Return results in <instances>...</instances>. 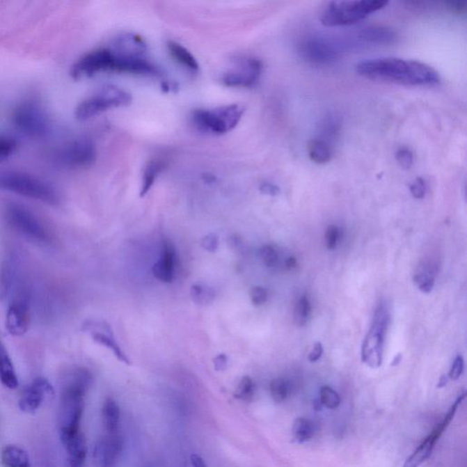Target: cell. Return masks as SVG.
<instances>
[{
    "label": "cell",
    "instance_id": "cell-25",
    "mask_svg": "<svg viewBox=\"0 0 467 467\" xmlns=\"http://www.w3.org/2000/svg\"><path fill=\"white\" fill-rule=\"evenodd\" d=\"M308 157L318 164H325L333 157V146L319 138H314L308 143Z\"/></svg>",
    "mask_w": 467,
    "mask_h": 467
},
{
    "label": "cell",
    "instance_id": "cell-18",
    "mask_svg": "<svg viewBox=\"0 0 467 467\" xmlns=\"http://www.w3.org/2000/svg\"><path fill=\"white\" fill-rule=\"evenodd\" d=\"M395 32L389 28L371 26L361 29L351 38L352 46L386 45L395 40Z\"/></svg>",
    "mask_w": 467,
    "mask_h": 467
},
{
    "label": "cell",
    "instance_id": "cell-47",
    "mask_svg": "<svg viewBox=\"0 0 467 467\" xmlns=\"http://www.w3.org/2000/svg\"><path fill=\"white\" fill-rule=\"evenodd\" d=\"M190 459L193 467H207V464L200 455L193 454L191 455Z\"/></svg>",
    "mask_w": 467,
    "mask_h": 467
},
{
    "label": "cell",
    "instance_id": "cell-10",
    "mask_svg": "<svg viewBox=\"0 0 467 467\" xmlns=\"http://www.w3.org/2000/svg\"><path fill=\"white\" fill-rule=\"evenodd\" d=\"M466 396V393L458 396L457 400L452 404L450 409L448 410V413L443 417L442 421L436 425V428L429 434L424 442L413 451V453L407 458L402 467H420L422 464L427 462L432 454H433L434 449L436 448V443L438 442L440 437L443 436V434L445 433L446 429L450 425L452 420L454 418L458 407L462 404Z\"/></svg>",
    "mask_w": 467,
    "mask_h": 467
},
{
    "label": "cell",
    "instance_id": "cell-44",
    "mask_svg": "<svg viewBox=\"0 0 467 467\" xmlns=\"http://www.w3.org/2000/svg\"><path fill=\"white\" fill-rule=\"evenodd\" d=\"M323 354V347L321 342L315 343V345L313 346L312 351H310V355H308V361L310 363H315V361L321 359Z\"/></svg>",
    "mask_w": 467,
    "mask_h": 467
},
{
    "label": "cell",
    "instance_id": "cell-42",
    "mask_svg": "<svg viewBox=\"0 0 467 467\" xmlns=\"http://www.w3.org/2000/svg\"><path fill=\"white\" fill-rule=\"evenodd\" d=\"M219 237L214 234H209L207 236H205L204 239L201 241V246L208 252H216L217 248H219Z\"/></svg>",
    "mask_w": 467,
    "mask_h": 467
},
{
    "label": "cell",
    "instance_id": "cell-23",
    "mask_svg": "<svg viewBox=\"0 0 467 467\" xmlns=\"http://www.w3.org/2000/svg\"><path fill=\"white\" fill-rule=\"evenodd\" d=\"M342 129V119L336 113H330L323 117L319 125L318 138L333 146V143L340 133Z\"/></svg>",
    "mask_w": 467,
    "mask_h": 467
},
{
    "label": "cell",
    "instance_id": "cell-26",
    "mask_svg": "<svg viewBox=\"0 0 467 467\" xmlns=\"http://www.w3.org/2000/svg\"><path fill=\"white\" fill-rule=\"evenodd\" d=\"M120 416L119 405L108 398L102 406V422L106 434L119 433Z\"/></svg>",
    "mask_w": 467,
    "mask_h": 467
},
{
    "label": "cell",
    "instance_id": "cell-8",
    "mask_svg": "<svg viewBox=\"0 0 467 467\" xmlns=\"http://www.w3.org/2000/svg\"><path fill=\"white\" fill-rule=\"evenodd\" d=\"M5 217L10 227L28 239L41 244L52 242L49 229L36 214L23 205L8 204L5 208Z\"/></svg>",
    "mask_w": 467,
    "mask_h": 467
},
{
    "label": "cell",
    "instance_id": "cell-35",
    "mask_svg": "<svg viewBox=\"0 0 467 467\" xmlns=\"http://www.w3.org/2000/svg\"><path fill=\"white\" fill-rule=\"evenodd\" d=\"M17 148V143L13 138L0 136V163L13 157Z\"/></svg>",
    "mask_w": 467,
    "mask_h": 467
},
{
    "label": "cell",
    "instance_id": "cell-43",
    "mask_svg": "<svg viewBox=\"0 0 467 467\" xmlns=\"http://www.w3.org/2000/svg\"><path fill=\"white\" fill-rule=\"evenodd\" d=\"M260 192L266 196H276L280 193V187L271 183H263L260 187Z\"/></svg>",
    "mask_w": 467,
    "mask_h": 467
},
{
    "label": "cell",
    "instance_id": "cell-11",
    "mask_svg": "<svg viewBox=\"0 0 467 467\" xmlns=\"http://www.w3.org/2000/svg\"><path fill=\"white\" fill-rule=\"evenodd\" d=\"M114 54L111 49H99L84 55L72 66V77L75 80L89 78L97 73L113 72Z\"/></svg>",
    "mask_w": 467,
    "mask_h": 467
},
{
    "label": "cell",
    "instance_id": "cell-38",
    "mask_svg": "<svg viewBox=\"0 0 467 467\" xmlns=\"http://www.w3.org/2000/svg\"><path fill=\"white\" fill-rule=\"evenodd\" d=\"M339 239V228L335 227V225H330V227L327 228V231H326L325 234L326 245H327L328 249L333 251V249L336 248Z\"/></svg>",
    "mask_w": 467,
    "mask_h": 467
},
{
    "label": "cell",
    "instance_id": "cell-46",
    "mask_svg": "<svg viewBox=\"0 0 467 467\" xmlns=\"http://www.w3.org/2000/svg\"><path fill=\"white\" fill-rule=\"evenodd\" d=\"M448 5L452 10H454V13H463L466 10V3L462 2H448Z\"/></svg>",
    "mask_w": 467,
    "mask_h": 467
},
{
    "label": "cell",
    "instance_id": "cell-27",
    "mask_svg": "<svg viewBox=\"0 0 467 467\" xmlns=\"http://www.w3.org/2000/svg\"><path fill=\"white\" fill-rule=\"evenodd\" d=\"M164 161L160 160L150 161L143 172L142 188H141L140 196L143 198L149 192L154 186L155 180L164 169Z\"/></svg>",
    "mask_w": 467,
    "mask_h": 467
},
{
    "label": "cell",
    "instance_id": "cell-50",
    "mask_svg": "<svg viewBox=\"0 0 467 467\" xmlns=\"http://www.w3.org/2000/svg\"><path fill=\"white\" fill-rule=\"evenodd\" d=\"M401 361H402V354H398L397 356H396L395 359H393L392 366L398 365V364L400 363Z\"/></svg>",
    "mask_w": 467,
    "mask_h": 467
},
{
    "label": "cell",
    "instance_id": "cell-19",
    "mask_svg": "<svg viewBox=\"0 0 467 467\" xmlns=\"http://www.w3.org/2000/svg\"><path fill=\"white\" fill-rule=\"evenodd\" d=\"M66 449L70 467H84L87 457V443L81 431L61 436Z\"/></svg>",
    "mask_w": 467,
    "mask_h": 467
},
{
    "label": "cell",
    "instance_id": "cell-6",
    "mask_svg": "<svg viewBox=\"0 0 467 467\" xmlns=\"http://www.w3.org/2000/svg\"><path fill=\"white\" fill-rule=\"evenodd\" d=\"M347 42L324 36H308L299 41L298 52L307 63L317 66L333 64L347 48Z\"/></svg>",
    "mask_w": 467,
    "mask_h": 467
},
{
    "label": "cell",
    "instance_id": "cell-39",
    "mask_svg": "<svg viewBox=\"0 0 467 467\" xmlns=\"http://www.w3.org/2000/svg\"><path fill=\"white\" fill-rule=\"evenodd\" d=\"M411 193L414 198L422 199L427 193V184L422 178H417L410 186Z\"/></svg>",
    "mask_w": 467,
    "mask_h": 467
},
{
    "label": "cell",
    "instance_id": "cell-13",
    "mask_svg": "<svg viewBox=\"0 0 467 467\" xmlns=\"http://www.w3.org/2000/svg\"><path fill=\"white\" fill-rule=\"evenodd\" d=\"M96 159V148L89 140L80 139L70 143L60 152L58 160L70 168L90 166Z\"/></svg>",
    "mask_w": 467,
    "mask_h": 467
},
{
    "label": "cell",
    "instance_id": "cell-2",
    "mask_svg": "<svg viewBox=\"0 0 467 467\" xmlns=\"http://www.w3.org/2000/svg\"><path fill=\"white\" fill-rule=\"evenodd\" d=\"M0 190L51 205H57L60 202L57 191L51 184L22 172H0Z\"/></svg>",
    "mask_w": 467,
    "mask_h": 467
},
{
    "label": "cell",
    "instance_id": "cell-12",
    "mask_svg": "<svg viewBox=\"0 0 467 467\" xmlns=\"http://www.w3.org/2000/svg\"><path fill=\"white\" fill-rule=\"evenodd\" d=\"M262 72V61L245 58L239 61L237 68L223 75L222 81L228 87L251 88L260 81Z\"/></svg>",
    "mask_w": 467,
    "mask_h": 467
},
{
    "label": "cell",
    "instance_id": "cell-20",
    "mask_svg": "<svg viewBox=\"0 0 467 467\" xmlns=\"http://www.w3.org/2000/svg\"><path fill=\"white\" fill-rule=\"evenodd\" d=\"M175 251L168 241L163 244L160 260L152 267V274L161 282L171 283L174 280Z\"/></svg>",
    "mask_w": 467,
    "mask_h": 467
},
{
    "label": "cell",
    "instance_id": "cell-34",
    "mask_svg": "<svg viewBox=\"0 0 467 467\" xmlns=\"http://www.w3.org/2000/svg\"><path fill=\"white\" fill-rule=\"evenodd\" d=\"M191 296L193 301L196 304L207 305L211 303L214 299V292L213 289L208 287L201 286V285H193L191 289Z\"/></svg>",
    "mask_w": 467,
    "mask_h": 467
},
{
    "label": "cell",
    "instance_id": "cell-4",
    "mask_svg": "<svg viewBox=\"0 0 467 467\" xmlns=\"http://www.w3.org/2000/svg\"><path fill=\"white\" fill-rule=\"evenodd\" d=\"M245 107L231 104L214 109H198L192 113L193 126L202 133L221 135L236 128L242 119Z\"/></svg>",
    "mask_w": 467,
    "mask_h": 467
},
{
    "label": "cell",
    "instance_id": "cell-32",
    "mask_svg": "<svg viewBox=\"0 0 467 467\" xmlns=\"http://www.w3.org/2000/svg\"><path fill=\"white\" fill-rule=\"evenodd\" d=\"M319 402L328 409L335 410L340 406L342 399L336 390L329 386H323L319 390Z\"/></svg>",
    "mask_w": 467,
    "mask_h": 467
},
{
    "label": "cell",
    "instance_id": "cell-3",
    "mask_svg": "<svg viewBox=\"0 0 467 467\" xmlns=\"http://www.w3.org/2000/svg\"><path fill=\"white\" fill-rule=\"evenodd\" d=\"M389 2L384 0L333 1L323 10L321 22L326 27H342L355 24L370 15L383 10Z\"/></svg>",
    "mask_w": 467,
    "mask_h": 467
},
{
    "label": "cell",
    "instance_id": "cell-24",
    "mask_svg": "<svg viewBox=\"0 0 467 467\" xmlns=\"http://www.w3.org/2000/svg\"><path fill=\"white\" fill-rule=\"evenodd\" d=\"M167 48H168L169 54L174 58V60L180 63L182 66L186 68L190 72H198L199 64L198 61L187 49L172 40L167 42Z\"/></svg>",
    "mask_w": 467,
    "mask_h": 467
},
{
    "label": "cell",
    "instance_id": "cell-7",
    "mask_svg": "<svg viewBox=\"0 0 467 467\" xmlns=\"http://www.w3.org/2000/svg\"><path fill=\"white\" fill-rule=\"evenodd\" d=\"M133 101V97L126 90L119 87H104L95 95L81 102L76 108V118L87 120L111 108L127 106Z\"/></svg>",
    "mask_w": 467,
    "mask_h": 467
},
{
    "label": "cell",
    "instance_id": "cell-30",
    "mask_svg": "<svg viewBox=\"0 0 467 467\" xmlns=\"http://www.w3.org/2000/svg\"><path fill=\"white\" fill-rule=\"evenodd\" d=\"M269 390L273 401L277 402V404H281V402L286 401L287 396H289V383L283 378H276L270 383Z\"/></svg>",
    "mask_w": 467,
    "mask_h": 467
},
{
    "label": "cell",
    "instance_id": "cell-33",
    "mask_svg": "<svg viewBox=\"0 0 467 467\" xmlns=\"http://www.w3.org/2000/svg\"><path fill=\"white\" fill-rule=\"evenodd\" d=\"M311 314V306L307 296H302L298 301L294 310V319L298 326L307 324Z\"/></svg>",
    "mask_w": 467,
    "mask_h": 467
},
{
    "label": "cell",
    "instance_id": "cell-31",
    "mask_svg": "<svg viewBox=\"0 0 467 467\" xmlns=\"http://www.w3.org/2000/svg\"><path fill=\"white\" fill-rule=\"evenodd\" d=\"M255 390L254 381L249 376H244L235 392V397L243 402H251L254 397Z\"/></svg>",
    "mask_w": 467,
    "mask_h": 467
},
{
    "label": "cell",
    "instance_id": "cell-22",
    "mask_svg": "<svg viewBox=\"0 0 467 467\" xmlns=\"http://www.w3.org/2000/svg\"><path fill=\"white\" fill-rule=\"evenodd\" d=\"M0 381L8 389H17L19 386V379L15 371L13 361L1 342H0Z\"/></svg>",
    "mask_w": 467,
    "mask_h": 467
},
{
    "label": "cell",
    "instance_id": "cell-41",
    "mask_svg": "<svg viewBox=\"0 0 467 467\" xmlns=\"http://www.w3.org/2000/svg\"><path fill=\"white\" fill-rule=\"evenodd\" d=\"M464 372V359L461 355L455 358L453 365H452L450 372H449L448 378L451 380L457 381L460 378Z\"/></svg>",
    "mask_w": 467,
    "mask_h": 467
},
{
    "label": "cell",
    "instance_id": "cell-5",
    "mask_svg": "<svg viewBox=\"0 0 467 467\" xmlns=\"http://www.w3.org/2000/svg\"><path fill=\"white\" fill-rule=\"evenodd\" d=\"M389 322V310L386 304L381 302L376 308L374 322L361 349V361L370 368H380L383 363L384 339Z\"/></svg>",
    "mask_w": 467,
    "mask_h": 467
},
{
    "label": "cell",
    "instance_id": "cell-15",
    "mask_svg": "<svg viewBox=\"0 0 467 467\" xmlns=\"http://www.w3.org/2000/svg\"><path fill=\"white\" fill-rule=\"evenodd\" d=\"M122 449L119 433L105 434L94 446L93 459L96 467H116Z\"/></svg>",
    "mask_w": 467,
    "mask_h": 467
},
{
    "label": "cell",
    "instance_id": "cell-40",
    "mask_svg": "<svg viewBox=\"0 0 467 467\" xmlns=\"http://www.w3.org/2000/svg\"><path fill=\"white\" fill-rule=\"evenodd\" d=\"M267 290L262 287H254L251 292V299L255 306H260L265 303L267 299Z\"/></svg>",
    "mask_w": 467,
    "mask_h": 467
},
{
    "label": "cell",
    "instance_id": "cell-48",
    "mask_svg": "<svg viewBox=\"0 0 467 467\" xmlns=\"http://www.w3.org/2000/svg\"><path fill=\"white\" fill-rule=\"evenodd\" d=\"M286 266L287 269H292L296 267V260L295 258L290 257L286 260Z\"/></svg>",
    "mask_w": 467,
    "mask_h": 467
},
{
    "label": "cell",
    "instance_id": "cell-14",
    "mask_svg": "<svg viewBox=\"0 0 467 467\" xmlns=\"http://www.w3.org/2000/svg\"><path fill=\"white\" fill-rule=\"evenodd\" d=\"M54 389L46 378L38 377L23 390L19 400L23 413H35L43 402L54 396Z\"/></svg>",
    "mask_w": 467,
    "mask_h": 467
},
{
    "label": "cell",
    "instance_id": "cell-16",
    "mask_svg": "<svg viewBox=\"0 0 467 467\" xmlns=\"http://www.w3.org/2000/svg\"><path fill=\"white\" fill-rule=\"evenodd\" d=\"M82 331H88V333L92 334L94 342L110 349L120 361L127 364V365H131V361L126 356L118 343L116 342L113 330L106 322H86L82 327Z\"/></svg>",
    "mask_w": 467,
    "mask_h": 467
},
{
    "label": "cell",
    "instance_id": "cell-17",
    "mask_svg": "<svg viewBox=\"0 0 467 467\" xmlns=\"http://www.w3.org/2000/svg\"><path fill=\"white\" fill-rule=\"evenodd\" d=\"M29 310L27 301L24 299L15 301L8 308L6 316V328L13 336H22L29 329Z\"/></svg>",
    "mask_w": 467,
    "mask_h": 467
},
{
    "label": "cell",
    "instance_id": "cell-36",
    "mask_svg": "<svg viewBox=\"0 0 467 467\" xmlns=\"http://www.w3.org/2000/svg\"><path fill=\"white\" fill-rule=\"evenodd\" d=\"M261 260L267 267H275L278 263V253L272 246H262L260 251Z\"/></svg>",
    "mask_w": 467,
    "mask_h": 467
},
{
    "label": "cell",
    "instance_id": "cell-1",
    "mask_svg": "<svg viewBox=\"0 0 467 467\" xmlns=\"http://www.w3.org/2000/svg\"><path fill=\"white\" fill-rule=\"evenodd\" d=\"M357 74L369 80L404 85L434 86L440 82L438 72L427 64L400 58H378L361 61Z\"/></svg>",
    "mask_w": 467,
    "mask_h": 467
},
{
    "label": "cell",
    "instance_id": "cell-9",
    "mask_svg": "<svg viewBox=\"0 0 467 467\" xmlns=\"http://www.w3.org/2000/svg\"><path fill=\"white\" fill-rule=\"evenodd\" d=\"M13 120L17 130L26 136L41 138L49 132L48 117L39 105L26 102L15 109Z\"/></svg>",
    "mask_w": 467,
    "mask_h": 467
},
{
    "label": "cell",
    "instance_id": "cell-45",
    "mask_svg": "<svg viewBox=\"0 0 467 467\" xmlns=\"http://www.w3.org/2000/svg\"><path fill=\"white\" fill-rule=\"evenodd\" d=\"M228 357L225 354H219L214 359V366L216 371H224L228 366Z\"/></svg>",
    "mask_w": 467,
    "mask_h": 467
},
{
    "label": "cell",
    "instance_id": "cell-49",
    "mask_svg": "<svg viewBox=\"0 0 467 467\" xmlns=\"http://www.w3.org/2000/svg\"><path fill=\"white\" fill-rule=\"evenodd\" d=\"M448 383V376L446 375H443L442 377L440 378L439 383H438V386L439 388H443L446 386Z\"/></svg>",
    "mask_w": 467,
    "mask_h": 467
},
{
    "label": "cell",
    "instance_id": "cell-21",
    "mask_svg": "<svg viewBox=\"0 0 467 467\" xmlns=\"http://www.w3.org/2000/svg\"><path fill=\"white\" fill-rule=\"evenodd\" d=\"M0 459L5 467H32L27 452L17 445L5 446Z\"/></svg>",
    "mask_w": 467,
    "mask_h": 467
},
{
    "label": "cell",
    "instance_id": "cell-28",
    "mask_svg": "<svg viewBox=\"0 0 467 467\" xmlns=\"http://www.w3.org/2000/svg\"><path fill=\"white\" fill-rule=\"evenodd\" d=\"M315 429L312 422L306 418H298L293 422L292 436L298 443H304L313 438Z\"/></svg>",
    "mask_w": 467,
    "mask_h": 467
},
{
    "label": "cell",
    "instance_id": "cell-37",
    "mask_svg": "<svg viewBox=\"0 0 467 467\" xmlns=\"http://www.w3.org/2000/svg\"><path fill=\"white\" fill-rule=\"evenodd\" d=\"M396 161L399 166L405 170L410 169L413 164V154L407 147H401L395 154Z\"/></svg>",
    "mask_w": 467,
    "mask_h": 467
},
{
    "label": "cell",
    "instance_id": "cell-29",
    "mask_svg": "<svg viewBox=\"0 0 467 467\" xmlns=\"http://www.w3.org/2000/svg\"><path fill=\"white\" fill-rule=\"evenodd\" d=\"M434 276H436V271H434V267L429 264L428 265L424 264V266L420 267L418 272L414 275V283L422 292L430 293L434 286V280H436Z\"/></svg>",
    "mask_w": 467,
    "mask_h": 467
}]
</instances>
